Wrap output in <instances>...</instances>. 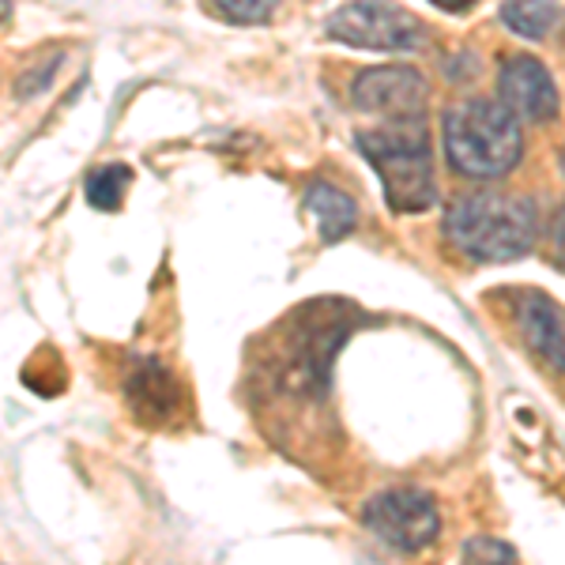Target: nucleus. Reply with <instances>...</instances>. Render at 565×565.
<instances>
[{
    "instance_id": "nucleus-10",
    "label": "nucleus",
    "mask_w": 565,
    "mask_h": 565,
    "mask_svg": "<svg viewBox=\"0 0 565 565\" xmlns=\"http://www.w3.org/2000/svg\"><path fill=\"white\" fill-rule=\"evenodd\" d=\"M306 212L317 218V231L324 242H343L359 223V207L343 189L328 185V181H313L306 189Z\"/></svg>"
},
{
    "instance_id": "nucleus-18",
    "label": "nucleus",
    "mask_w": 565,
    "mask_h": 565,
    "mask_svg": "<svg viewBox=\"0 0 565 565\" xmlns=\"http://www.w3.org/2000/svg\"><path fill=\"white\" fill-rule=\"evenodd\" d=\"M12 20V0H0V26Z\"/></svg>"
},
{
    "instance_id": "nucleus-14",
    "label": "nucleus",
    "mask_w": 565,
    "mask_h": 565,
    "mask_svg": "<svg viewBox=\"0 0 565 565\" xmlns=\"http://www.w3.org/2000/svg\"><path fill=\"white\" fill-rule=\"evenodd\" d=\"M460 554H463V562H494V565L516 562V546H509V543H501V540H487V535H479V540H468Z\"/></svg>"
},
{
    "instance_id": "nucleus-6",
    "label": "nucleus",
    "mask_w": 565,
    "mask_h": 565,
    "mask_svg": "<svg viewBox=\"0 0 565 565\" xmlns=\"http://www.w3.org/2000/svg\"><path fill=\"white\" fill-rule=\"evenodd\" d=\"M498 103L516 117V121H532V125H551L558 121L562 95L554 84L551 68L543 61L516 53L505 57L498 68Z\"/></svg>"
},
{
    "instance_id": "nucleus-15",
    "label": "nucleus",
    "mask_w": 565,
    "mask_h": 565,
    "mask_svg": "<svg viewBox=\"0 0 565 565\" xmlns=\"http://www.w3.org/2000/svg\"><path fill=\"white\" fill-rule=\"evenodd\" d=\"M57 68H61V53H53V57L45 61L42 68L23 72L20 84H15V95H20V98H34V95H42V90L53 84V76H57Z\"/></svg>"
},
{
    "instance_id": "nucleus-1",
    "label": "nucleus",
    "mask_w": 565,
    "mask_h": 565,
    "mask_svg": "<svg viewBox=\"0 0 565 565\" xmlns=\"http://www.w3.org/2000/svg\"><path fill=\"white\" fill-rule=\"evenodd\" d=\"M445 238L482 264L521 260L540 238V212L527 196L468 193L445 212Z\"/></svg>"
},
{
    "instance_id": "nucleus-9",
    "label": "nucleus",
    "mask_w": 565,
    "mask_h": 565,
    "mask_svg": "<svg viewBox=\"0 0 565 565\" xmlns=\"http://www.w3.org/2000/svg\"><path fill=\"white\" fill-rule=\"evenodd\" d=\"M125 392H129V404L136 407V415L143 418H167L178 407V381L159 362H140L129 373Z\"/></svg>"
},
{
    "instance_id": "nucleus-12",
    "label": "nucleus",
    "mask_w": 565,
    "mask_h": 565,
    "mask_svg": "<svg viewBox=\"0 0 565 565\" xmlns=\"http://www.w3.org/2000/svg\"><path fill=\"white\" fill-rule=\"evenodd\" d=\"M129 181H132V170L125 167V162H109V167L90 170L84 181L87 204L98 207V212H117L125 193H129Z\"/></svg>"
},
{
    "instance_id": "nucleus-3",
    "label": "nucleus",
    "mask_w": 565,
    "mask_h": 565,
    "mask_svg": "<svg viewBox=\"0 0 565 565\" xmlns=\"http://www.w3.org/2000/svg\"><path fill=\"white\" fill-rule=\"evenodd\" d=\"M359 151L377 174L392 212L415 215L434 207L437 181L426 117H392L381 129L359 136Z\"/></svg>"
},
{
    "instance_id": "nucleus-5",
    "label": "nucleus",
    "mask_w": 565,
    "mask_h": 565,
    "mask_svg": "<svg viewBox=\"0 0 565 565\" xmlns=\"http://www.w3.org/2000/svg\"><path fill=\"white\" fill-rule=\"evenodd\" d=\"M362 524L399 554L426 551L441 535V513H437L434 498L415 487H396L370 498L366 509H362Z\"/></svg>"
},
{
    "instance_id": "nucleus-19",
    "label": "nucleus",
    "mask_w": 565,
    "mask_h": 565,
    "mask_svg": "<svg viewBox=\"0 0 565 565\" xmlns=\"http://www.w3.org/2000/svg\"><path fill=\"white\" fill-rule=\"evenodd\" d=\"M558 167H562V174H565V148L558 151Z\"/></svg>"
},
{
    "instance_id": "nucleus-4",
    "label": "nucleus",
    "mask_w": 565,
    "mask_h": 565,
    "mask_svg": "<svg viewBox=\"0 0 565 565\" xmlns=\"http://www.w3.org/2000/svg\"><path fill=\"white\" fill-rule=\"evenodd\" d=\"M328 39L373 53H418L430 31L396 0H348L328 15Z\"/></svg>"
},
{
    "instance_id": "nucleus-11",
    "label": "nucleus",
    "mask_w": 565,
    "mask_h": 565,
    "mask_svg": "<svg viewBox=\"0 0 565 565\" xmlns=\"http://www.w3.org/2000/svg\"><path fill=\"white\" fill-rule=\"evenodd\" d=\"M558 20V0H501V23H505V31L521 34V39L540 42L546 34H554Z\"/></svg>"
},
{
    "instance_id": "nucleus-8",
    "label": "nucleus",
    "mask_w": 565,
    "mask_h": 565,
    "mask_svg": "<svg viewBox=\"0 0 565 565\" xmlns=\"http://www.w3.org/2000/svg\"><path fill=\"white\" fill-rule=\"evenodd\" d=\"M516 328H521L527 351L551 366L554 373H565V321L558 313V306L546 295H535L527 290L516 302Z\"/></svg>"
},
{
    "instance_id": "nucleus-16",
    "label": "nucleus",
    "mask_w": 565,
    "mask_h": 565,
    "mask_svg": "<svg viewBox=\"0 0 565 565\" xmlns=\"http://www.w3.org/2000/svg\"><path fill=\"white\" fill-rule=\"evenodd\" d=\"M551 253H554V260H558V268L565 271V204L551 218Z\"/></svg>"
},
{
    "instance_id": "nucleus-17",
    "label": "nucleus",
    "mask_w": 565,
    "mask_h": 565,
    "mask_svg": "<svg viewBox=\"0 0 565 565\" xmlns=\"http://www.w3.org/2000/svg\"><path fill=\"white\" fill-rule=\"evenodd\" d=\"M437 8H445V12H468L476 0H434Z\"/></svg>"
},
{
    "instance_id": "nucleus-13",
    "label": "nucleus",
    "mask_w": 565,
    "mask_h": 565,
    "mask_svg": "<svg viewBox=\"0 0 565 565\" xmlns=\"http://www.w3.org/2000/svg\"><path fill=\"white\" fill-rule=\"evenodd\" d=\"M212 8L231 23H268L279 0H212Z\"/></svg>"
},
{
    "instance_id": "nucleus-2",
    "label": "nucleus",
    "mask_w": 565,
    "mask_h": 565,
    "mask_svg": "<svg viewBox=\"0 0 565 565\" xmlns=\"http://www.w3.org/2000/svg\"><path fill=\"white\" fill-rule=\"evenodd\" d=\"M449 167L471 181H498L516 170L524 154L521 121L494 98H463L441 117Z\"/></svg>"
},
{
    "instance_id": "nucleus-7",
    "label": "nucleus",
    "mask_w": 565,
    "mask_h": 565,
    "mask_svg": "<svg viewBox=\"0 0 565 565\" xmlns=\"http://www.w3.org/2000/svg\"><path fill=\"white\" fill-rule=\"evenodd\" d=\"M426 87L423 72L407 65H377L354 76L351 84V103L362 114H381V117H426Z\"/></svg>"
}]
</instances>
